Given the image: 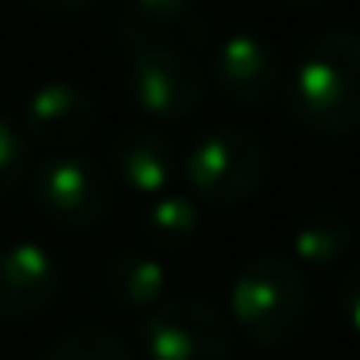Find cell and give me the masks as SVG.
<instances>
[{
  "instance_id": "obj_7",
  "label": "cell",
  "mask_w": 360,
  "mask_h": 360,
  "mask_svg": "<svg viewBox=\"0 0 360 360\" xmlns=\"http://www.w3.org/2000/svg\"><path fill=\"white\" fill-rule=\"evenodd\" d=\"M213 82L240 109H264L283 86V63L267 39L236 32L213 55Z\"/></svg>"
},
{
  "instance_id": "obj_4",
  "label": "cell",
  "mask_w": 360,
  "mask_h": 360,
  "mask_svg": "<svg viewBox=\"0 0 360 360\" xmlns=\"http://www.w3.org/2000/svg\"><path fill=\"white\" fill-rule=\"evenodd\" d=\"M267 174V151L244 128H213L190 148L186 155V182L198 202L229 210L240 205L264 186Z\"/></svg>"
},
{
  "instance_id": "obj_13",
  "label": "cell",
  "mask_w": 360,
  "mask_h": 360,
  "mask_svg": "<svg viewBox=\"0 0 360 360\" xmlns=\"http://www.w3.org/2000/svg\"><path fill=\"white\" fill-rule=\"evenodd\" d=\"M140 233L155 248L179 252L198 236V205L179 194H155L140 213Z\"/></svg>"
},
{
  "instance_id": "obj_12",
  "label": "cell",
  "mask_w": 360,
  "mask_h": 360,
  "mask_svg": "<svg viewBox=\"0 0 360 360\" xmlns=\"http://www.w3.org/2000/svg\"><path fill=\"white\" fill-rule=\"evenodd\" d=\"M105 287L124 310H155L167 295V271L143 252H117L105 271Z\"/></svg>"
},
{
  "instance_id": "obj_8",
  "label": "cell",
  "mask_w": 360,
  "mask_h": 360,
  "mask_svg": "<svg viewBox=\"0 0 360 360\" xmlns=\"http://www.w3.org/2000/svg\"><path fill=\"white\" fill-rule=\"evenodd\" d=\"M58 295V264L43 244L16 240L0 252V318L27 321Z\"/></svg>"
},
{
  "instance_id": "obj_16",
  "label": "cell",
  "mask_w": 360,
  "mask_h": 360,
  "mask_svg": "<svg viewBox=\"0 0 360 360\" xmlns=\"http://www.w3.org/2000/svg\"><path fill=\"white\" fill-rule=\"evenodd\" d=\"M27 167H32V143L24 140V132L12 120L0 117V198L24 182Z\"/></svg>"
},
{
  "instance_id": "obj_2",
  "label": "cell",
  "mask_w": 360,
  "mask_h": 360,
  "mask_svg": "<svg viewBox=\"0 0 360 360\" xmlns=\"http://www.w3.org/2000/svg\"><path fill=\"white\" fill-rule=\"evenodd\" d=\"M229 310H233V326L248 341L264 345V349H279V345L295 341L310 321V283L298 264L267 252L240 267L233 290H229Z\"/></svg>"
},
{
  "instance_id": "obj_10",
  "label": "cell",
  "mask_w": 360,
  "mask_h": 360,
  "mask_svg": "<svg viewBox=\"0 0 360 360\" xmlns=\"http://www.w3.org/2000/svg\"><path fill=\"white\" fill-rule=\"evenodd\" d=\"M109 159H112V171L124 186H132L136 194H163L167 182L174 174V155L167 148L163 136L148 132V128H128L112 140L109 148Z\"/></svg>"
},
{
  "instance_id": "obj_5",
  "label": "cell",
  "mask_w": 360,
  "mask_h": 360,
  "mask_svg": "<svg viewBox=\"0 0 360 360\" xmlns=\"http://www.w3.org/2000/svg\"><path fill=\"white\" fill-rule=\"evenodd\" d=\"M140 352L143 360H229L233 337L210 302L171 298L143 318Z\"/></svg>"
},
{
  "instance_id": "obj_6",
  "label": "cell",
  "mask_w": 360,
  "mask_h": 360,
  "mask_svg": "<svg viewBox=\"0 0 360 360\" xmlns=\"http://www.w3.org/2000/svg\"><path fill=\"white\" fill-rule=\"evenodd\" d=\"M35 202L58 229H94L112 205V182L94 159L78 151H55L35 171Z\"/></svg>"
},
{
  "instance_id": "obj_19",
  "label": "cell",
  "mask_w": 360,
  "mask_h": 360,
  "mask_svg": "<svg viewBox=\"0 0 360 360\" xmlns=\"http://www.w3.org/2000/svg\"><path fill=\"white\" fill-rule=\"evenodd\" d=\"M283 4H295V8H314V4H326V0H283Z\"/></svg>"
},
{
  "instance_id": "obj_17",
  "label": "cell",
  "mask_w": 360,
  "mask_h": 360,
  "mask_svg": "<svg viewBox=\"0 0 360 360\" xmlns=\"http://www.w3.org/2000/svg\"><path fill=\"white\" fill-rule=\"evenodd\" d=\"M341 310L349 318V326L360 333V267H352L341 283Z\"/></svg>"
},
{
  "instance_id": "obj_1",
  "label": "cell",
  "mask_w": 360,
  "mask_h": 360,
  "mask_svg": "<svg viewBox=\"0 0 360 360\" xmlns=\"http://www.w3.org/2000/svg\"><path fill=\"white\" fill-rule=\"evenodd\" d=\"M287 112L318 136H349L360 128V35L321 32L306 43L287 78Z\"/></svg>"
},
{
  "instance_id": "obj_3",
  "label": "cell",
  "mask_w": 360,
  "mask_h": 360,
  "mask_svg": "<svg viewBox=\"0 0 360 360\" xmlns=\"http://www.w3.org/2000/svg\"><path fill=\"white\" fill-rule=\"evenodd\" d=\"M128 51V97L151 120H182L202 105L205 78L186 47L120 32Z\"/></svg>"
},
{
  "instance_id": "obj_9",
  "label": "cell",
  "mask_w": 360,
  "mask_h": 360,
  "mask_svg": "<svg viewBox=\"0 0 360 360\" xmlns=\"http://www.w3.org/2000/svg\"><path fill=\"white\" fill-rule=\"evenodd\" d=\"M94 128V101L74 82H47L27 97L24 140L47 151H74Z\"/></svg>"
},
{
  "instance_id": "obj_18",
  "label": "cell",
  "mask_w": 360,
  "mask_h": 360,
  "mask_svg": "<svg viewBox=\"0 0 360 360\" xmlns=\"http://www.w3.org/2000/svg\"><path fill=\"white\" fill-rule=\"evenodd\" d=\"M35 8H43V12H51V16H70V12H82V8H89L94 0H32Z\"/></svg>"
},
{
  "instance_id": "obj_14",
  "label": "cell",
  "mask_w": 360,
  "mask_h": 360,
  "mask_svg": "<svg viewBox=\"0 0 360 360\" xmlns=\"http://www.w3.org/2000/svg\"><path fill=\"white\" fill-rule=\"evenodd\" d=\"M290 248H295V259L306 267H333L349 256L352 229H349V221L337 217V213H314V217H306L302 225L295 229Z\"/></svg>"
},
{
  "instance_id": "obj_11",
  "label": "cell",
  "mask_w": 360,
  "mask_h": 360,
  "mask_svg": "<svg viewBox=\"0 0 360 360\" xmlns=\"http://www.w3.org/2000/svg\"><path fill=\"white\" fill-rule=\"evenodd\" d=\"M120 8H124L120 32L174 43L186 51H194V43L205 39V27L194 16V0H120Z\"/></svg>"
},
{
  "instance_id": "obj_15",
  "label": "cell",
  "mask_w": 360,
  "mask_h": 360,
  "mask_svg": "<svg viewBox=\"0 0 360 360\" xmlns=\"http://www.w3.org/2000/svg\"><path fill=\"white\" fill-rule=\"evenodd\" d=\"M43 360H136L117 337L101 333V329H78L55 341Z\"/></svg>"
}]
</instances>
